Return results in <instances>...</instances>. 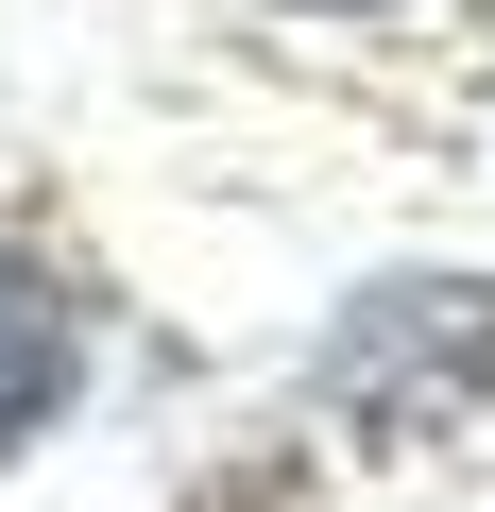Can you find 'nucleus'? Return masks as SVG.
I'll use <instances>...</instances> for the list:
<instances>
[{
    "label": "nucleus",
    "instance_id": "f257e3e1",
    "mask_svg": "<svg viewBox=\"0 0 495 512\" xmlns=\"http://www.w3.org/2000/svg\"><path fill=\"white\" fill-rule=\"evenodd\" d=\"M325 393L376 410V427L478 410V393H495V274H393V291H359L342 342H325Z\"/></svg>",
    "mask_w": 495,
    "mask_h": 512
},
{
    "label": "nucleus",
    "instance_id": "f03ea898",
    "mask_svg": "<svg viewBox=\"0 0 495 512\" xmlns=\"http://www.w3.org/2000/svg\"><path fill=\"white\" fill-rule=\"evenodd\" d=\"M69 393H86V308H69V274H35L0 239V461L35 427H69Z\"/></svg>",
    "mask_w": 495,
    "mask_h": 512
},
{
    "label": "nucleus",
    "instance_id": "7ed1b4c3",
    "mask_svg": "<svg viewBox=\"0 0 495 512\" xmlns=\"http://www.w3.org/2000/svg\"><path fill=\"white\" fill-rule=\"evenodd\" d=\"M291 18H393V0H291Z\"/></svg>",
    "mask_w": 495,
    "mask_h": 512
}]
</instances>
